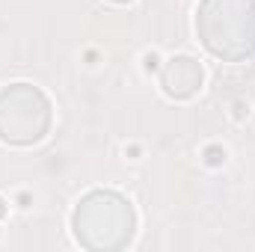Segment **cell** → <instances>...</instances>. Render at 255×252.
I'll return each mask as SVG.
<instances>
[{
  "label": "cell",
  "mask_w": 255,
  "mask_h": 252,
  "mask_svg": "<svg viewBox=\"0 0 255 252\" xmlns=\"http://www.w3.org/2000/svg\"><path fill=\"white\" fill-rule=\"evenodd\" d=\"M113 3H130V0H113Z\"/></svg>",
  "instance_id": "cell-6"
},
{
  "label": "cell",
  "mask_w": 255,
  "mask_h": 252,
  "mask_svg": "<svg viewBox=\"0 0 255 252\" xmlns=\"http://www.w3.org/2000/svg\"><path fill=\"white\" fill-rule=\"evenodd\" d=\"M157 63H160L157 54H145V57H142V68H145V71H157Z\"/></svg>",
  "instance_id": "cell-3"
},
{
  "label": "cell",
  "mask_w": 255,
  "mask_h": 252,
  "mask_svg": "<svg viewBox=\"0 0 255 252\" xmlns=\"http://www.w3.org/2000/svg\"><path fill=\"white\" fill-rule=\"evenodd\" d=\"M202 80H205V71H202V65L196 63L193 57H172L169 63L163 65L160 86H163V92L169 98L184 101V98H193L202 89Z\"/></svg>",
  "instance_id": "cell-1"
},
{
  "label": "cell",
  "mask_w": 255,
  "mask_h": 252,
  "mask_svg": "<svg viewBox=\"0 0 255 252\" xmlns=\"http://www.w3.org/2000/svg\"><path fill=\"white\" fill-rule=\"evenodd\" d=\"M3 214H6V202L0 199V217H3Z\"/></svg>",
  "instance_id": "cell-5"
},
{
  "label": "cell",
  "mask_w": 255,
  "mask_h": 252,
  "mask_svg": "<svg viewBox=\"0 0 255 252\" xmlns=\"http://www.w3.org/2000/svg\"><path fill=\"white\" fill-rule=\"evenodd\" d=\"M205 163L208 166H223L226 163V148L223 145H208L205 148Z\"/></svg>",
  "instance_id": "cell-2"
},
{
  "label": "cell",
  "mask_w": 255,
  "mask_h": 252,
  "mask_svg": "<svg viewBox=\"0 0 255 252\" xmlns=\"http://www.w3.org/2000/svg\"><path fill=\"white\" fill-rule=\"evenodd\" d=\"M244 116H250V104L235 101V119H244Z\"/></svg>",
  "instance_id": "cell-4"
}]
</instances>
